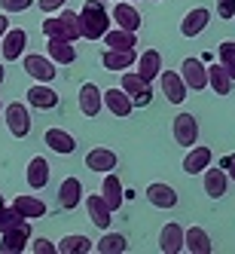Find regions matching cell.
<instances>
[{"mask_svg":"<svg viewBox=\"0 0 235 254\" xmlns=\"http://www.w3.org/2000/svg\"><path fill=\"white\" fill-rule=\"evenodd\" d=\"M49 175H52L49 159H46V156H34V159L28 162L25 181H28V187H31V190H43V187L49 184Z\"/></svg>","mask_w":235,"mask_h":254,"instance_id":"20","label":"cell"},{"mask_svg":"<svg viewBox=\"0 0 235 254\" xmlns=\"http://www.w3.org/2000/svg\"><path fill=\"white\" fill-rule=\"evenodd\" d=\"M104 46L107 49H135L138 46V34L135 31H122V28H107V34H104Z\"/></svg>","mask_w":235,"mask_h":254,"instance_id":"31","label":"cell"},{"mask_svg":"<svg viewBox=\"0 0 235 254\" xmlns=\"http://www.w3.org/2000/svg\"><path fill=\"white\" fill-rule=\"evenodd\" d=\"M223 166H226V178H229V181H235V153L223 159Z\"/></svg>","mask_w":235,"mask_h":254,"instance_id":"41","label":"cell"},{"mask_svg":"<svg viewBox=\"0 0 235 254\" xmlns=\"http://www.w3.org/2000/svg\"><path fill=\"white\" fill-rule=\"evenodd\" d=\"M171 135L174 141L180 144V147H192V144L198 141V120L192 114H177L174 117V126H171Z\"/></svg>","mask_w":235,"mask_h":254,"instance_id":"9","label":"cell"},{"mask_svg":"<svg viewBox=\"0 0 235 254\" xmlns=\"http://www.w3.org/2000/svg\"><path fill=\"white\" fill-rule=\"evenodd\" d=\"M156 80H159V86H162V95H165L171 104H184V101H187V92H189V89H187L184 80H180L177 70H159Z\"/></svg>","mask_w":235,"mask_h":254,"instance_id":"10","label":"cell"},{"mask_svg":"<svg viewBox=\"0 0 235 254\" xmlns=\"http://www.w3.org/2000/svg\"><path fill=\"white\" fill-rule=\"evenodd\" d=\"M77 15H80V31H83L86 40H101L107 34V28L113 25L110 12L104 9V0H86Z\"/></svg>","mask_w":235,"mask_h":254,"instance_id":"1","label":"cell"},{"mask_svg":"<svg viewBox=\"0 0 235 254\" xmlns=\"http://www.w3.org/2000/svg\"><path fill=\"white\" fill-rule=\"evenodd\" d=\"M22 221H25V217H22L19 211H15L12 205H3V208H0V233L9 230V227H19Z\"/></svg>","mask_w":235,"mask_h":254,"instance_id":"36","label":"cell"},{"mask_svg":"<svg viewBox=\"0 0 235 254\" xmlns=\"http://www.w3.org/2000/svg\"><path fill=\"white\" fill-rule=\"evenodd\" d=\"M101 104L110 111L113 117H119V120H125V117H132V111H135V104H132V98H129V92L119 86H113V89H107V92H101Z\"/></svg>","mask_w":235,"mask_h":254,"instance_id":"11","label":"cell"},{"mask_svg":"<svg viewBox=\"0 0 235 254\" xmlns=\"http://www.w3.org/2000/svg\"><path fill=\"white\" fill-rule=\"evenodd\" d=\"M211 159H214V153H211V147H202V144H192V147H187V156H184V172L187 175H202L208 166H211Z\"/></svg>","mask_w":235,"mask_h":254,"instance_id":"17","label":"cell"},{"mask_svg":"<svg viewBox=\"0 0 235 254\" xmlns=\"http://www.w3.org/2000/svg\"><path fill=\"white\" fill-rule=\"evenodd\" d=\"M0 111H3V104H0Z\"/></svg>","mask_w":235,"mask_h":254,"instance_id":"45","label":"cell"},{"mask_svg":"<svg viewBox=\"0 0 235 254\" xmlns=\"http://www.w3.org/2000/svg\"><path fill=\"white\" fill-rule=\"evenodd\" d=\"M55 248H58V254H89V251H92V239L83 236V233H70Z\"/></svg>","mask_w":235,"mask_h":254,"instance_id":"33","label":"cell"},{"mask_svg":"<svg viewBox=\"0 0 235 254\" xmlns=\"http://www.w3.org/2000/svg\"><path fill=\"white\" fill-rule=\"evenodd\" d=\"M0 114H3L6 129H9L12 138H28V132H31V111H28V104L12 101V104H6Z\"/></svg>","mask_w":235,"mask_h":254,"instance_id":"4","label":"cell"},{"mask_svg":"<svg viewBox=\"0 0 235 254\" xmlns=\"http://www.w3.org/2000/svg\"><path fill=\"white\" fill-rule=\"evenodd\" d=\"M3 80H6V67H3V62H0V86H3Z\"/></svg>","mask_w":235,"mask_h":254,"instance_id":"43","label":"cell"},{"mask_svg":"<svg viewBox=\"0 0 235 254\" xmlns=\"http://www.w3.org/2000/svg\"><path fill=\"white\" fill-rule=\"evenodd\" d=\"M6 28H9V19H6V12H0V37L6 34Z\"/></svg>","mask_w":235,"mask_h":254,"instance_id":"42","label":"cell"},{"mask_svg":"<svg viewBox=\"0 0 235 254\" xmlns=\"http://www.w3.org/2000/svg\"><path fill=\"white\" fill-rule=\"evenodd\" d=\"M43 144H46V147H49L52 153H61V156H67V153H74V150H77V138L70 135L67 129H58V126L46 129Z\"/></svg>","mask_w":235,"mask_h":254,"instance_id":"14","label":"cell"},{"mask_svg":"<svg viewBox=\"0 0 235 254\" xmlns=\"http://www.w3.org/2000/svg\"><path fill=\"white\" fill-rule=\"evenodd\" d=\"M98 254H122L125 248H129V242H125V236L122 233H110V230H104V236L92 245Z\"/></svg>","mask_w":235,"mask_h":254,"instance_id":"34","label":"cell"},{"mask_svg":"<svg viewBox=\"0 0 235 254\" xmlns=\"http://www.w3.org/2000/svg\"><path fill=\"white\" fill-rule=\"evenodd\" d=\"M58 202L67 211H74L83 202V181L80 178H64L61 181V184H58Z\"/></svg>","mask_w":235,"mask_h":254,"instance_id":"27","label":"cell"},{"mask_svg":"<svg viewBox=\"0 0 235 254\" xmlns=\"http://www.w3.org/2000/svg\"><path fill=\"white\" fill-rule=\"evenodd\" d=\"M101 199L110 205V211H119L122 208V202H125V187H122V181L116 178V172H104Z\"/></svg>","mask_w":235,"mask_h":254,"instance_id":"15","label":"cell"},{"mask_svg":"<svg viewBox=\"0 0 235 254\" xmlns=\"http://www.w3.org/2000/svg\"><path fill=\"white\" fill-rule=\"evenodd\" d=\"M3 205H6V202H3V193H0V208H3Z\"/></svg>","mask_w":235,"mask_h":254,"instance_id":"44","label":"cell"},{"mask_svg":"<svg viewBox=\"0 0 235 254\" xmlns=\"http://www.w3.org/2000/svg\"><path fill=\"white\" fill-rule=\"evenodd\" d=\"M119 166V156L110 150V147H95V150H89L86 153V169H92V172H116Z\"/></svg>","mask_w":235,"mask_h":254,"instance_id":"19","label":"cell"},{"mask_svg":"<svg viewBox=\"0 0 235 254\" xmlns=\"http://www.w3.org/2000/svg\"><path fill=\"white\" fill-rule=\"evenodd\" d=\"M28 104L37 111H52V107H58V92L49 83H34L28 89Z\"/></svg>","mask_w":235,"mask_h":254,"instance_id":"18","label":"cell"},{"mask_svg":"<svg viewBox=\"0 0 235 254\" xmlns=\"http://www.w3.org/2000/svg\"><path fill=\"white\" fill-rule=\"evenodd\" d=\"M180 80L187 83V89H192V92H202V89H208V67L202 64V59H195V56H189V59H184L180 62Z\"/></svg>","mask_w":235,"mask_h":254,"instance_id":"5","label":"cell"},{"mask_svg":"<svg viewBox=\"0 0 235 254\" xmlns=\"http://www.w3.org/2000/svg\"><path fill=\"white\" fill-rule=\"evenodd\" d=\"M135 59H138V49H104L101 52V64L104 70H110V74H122V70L135 67Z\"/></svg>","mask_w":235,"mask_h":254,"instance_id":"12","label":"cell"},{"mask_svg":"<svg viewBox=\"0 0 235 254\" xmlns=\"http://www.w3.org/2000/svg\"><path fill=\"white\" fill-rule=\"evenodd\" d=\"M110 22H116V28H122V31H135V34H138V31H141V25H143L141 12L135 9L132 0H122V3H116V6H113Z\"/></svg>","mask_w":235,"mask_h":254,"instance_id":"13","label":"cell"},{"mask_svg":"<svg viewBox=\"0 0 235 254\" xmlns=\"http://www.w3.org/2000/svg\"><path fill=\"white\" fill-rule=\"evenodd\" d=\"M122 89L129 92V98H132V104H135V107L150 104V98H153L150 83H147V80H141L132 67H129V70H122Z\"/></svg>","mask_w":235,"mask_h":254,"instance_id":"8","label":"cell"},{"mask_svg":"<svg viewBox=\"0 0 235 254\" xmlns=\"http://www.w3.org/2000/svg\"><path fill=\"white\" fill-rule=\"evenodd\" d=\"M43 37H58V40H70L77 43L83 37L80 31V15L77 12H58V15H49V19H43Z\"/></svg>","mask_w":235,"mask_h":254,"instance_id":"2","label":"cell"},{"mask_svg":"<svg viewBox=\"0 0 235 254\" xmlns=\"http://www.w3.org/2000/svg\"><path fill=\"white\" fill-rule=\"evenodd\" d=\"M143 196H147V202H150L153 208H162V211L177 205V190H174L171 184H162V181H153Z\"/></svg>","mask_w":235,"mask_h":254,"instance_id":"16","label":"cell"},{"mask_svg":"<svg viewBox=\"0 0 235 254\" xmlns=\"http://www.w3.org/2000/svg\"><path fill=\"white\" fill-rule=\"evenodd\" d=\"M28 248H31L34 254H58V248H55V245H52L49 239H34V242H31Z\"/></svg>","mask_w":235,"mask_h":254,"instance_id":"38","label":"cell"},{"mask_svg":"<svg viewBox=\"0 0 235 254\" xmlns=\"http://www.w3.org/2000/svg\"><path fill=\"white\" fill-rule=\"evenodd\" d=\"M217 15L220 19H235V0H217Z\"/></svg>","mask_w":235,"mask_h":254,"instance_id":"39","label":"cell"},{"mask_svg":"<svg viewBox=\"0 0 235 254\" xmlns=\"http://www.w3.org/2000/svg\"><path fill=\"white\" fill-rule=\"evenodd\" d=\"M31 242V224L22 221L19 227H9L0 233V254H22Z\"/></svg>","mask_w":235,"mask_h":254,"instance_id":"6","label":"cell"},{"mask_svg":"<svg viewBox=\"0 0 235 254\" xmlns=\"http://www.w3.org/2000/svg\"><path fill=\"white\" fill-rule=\"evenodd\" d=\"M202 187H205V193L211 196V199H223L226 196V187H229V178H226V172L223 169H205L202 172Z\"/></svg>","mask_w":235,"mask_h":254,"instance_id":"30","label":"cell"},{"mask_svg":"<svg viewBox=\"0 0 235 254\" xmlns=\"http://www.w3.org/2000/svg\"><path fill=\"white\" fill-rule=\"evenodd\" d=\"M80 111H83V117H89V120H95V117L104 111V104H101V89H98L95 83H83V86H80Z\"/></svg>","mask_w":235,"mask_h":254,"instance_id":"22","label":"cell"},{"mask_svg":"<svg viewBox=\"0 0 235 254\" xmlns=\"http://www.w3.org/2000/svg\"><path fill=\"white\" fill-rule=\"evenodd\" d=\"M132 3H135V0H132Z\"/></svg>","mask_w":235,"mask_h":254,"instance_id":"47","label":"cell"},{"mask_svg":"<svg viewBox=\"0 0 235 254\" xmlns=\"http://www.w3.org/2000/svg\"><path fill=\"white\" fill-rule=\"evenodd\" d=\"M25 46H28V31L6 28V34L0 37V56H3V62H19L25 56Z\"/></svg>","mask_w":235,"mask_h":254,"instance_id":"7","label":"cell"},{"mask_svg":"<svg viewBox=\"0 0 235 254\" xmlns=\"http://www.w3.org/2000/svg\"><path fill=\"white\" fill-rule=\"evenodd\" d=\"M34 3H37L43 12H58V9H64L67 0H34Z\"/></svg>","mask_w":235,"mask_h":254,"instance_id":"40","label":"cell"},{"mask_svg":"<svg viewBox=\"0 0 235 254\" xmlns=\"http://www.w3.org/2000/svg\"><path fill=\"white\" fill-rule=\"evenodd\" d=\"M22 67H25V74L34 77V83H52L58 77V64L52 62L49 56H37V52H31V56H22Z\"/></svg>","mask_w":235,"mask_h":254,"instance_id":"3","label":"cell"},{"mask_svg":"<svg viewBox=\"0 0 235 254\" xmlns=\"http://www.w3.org/2000/svg\"><path fill=\"white\" fill-rule=\"evenodd\" d=\"M135 74L141 77V80H147V83H153L156 77H159V70H162V56L156 49H147V52H141V56L135 59Z\"/></svg>","mask_w":235,"mask_h":254,"instance_id":"25","label":"cell"},{"mask_svg":"<svg viewBox=\"0 0 235 254\" xmlns=\"http://www.w3.org/2000/svg\"><path fill=\"white\" fill-rule=\"evenodd\" d=\"M46 56L55 64H74L77 62V49L70 40H58V37H46Z\"/></svg>","mask_w":235,"mask_h":254,"instance_id":"28","label":"cell"},{"mask_svg":"<svg viewBox=\"0 0 235 254\" xmlns=\"http://www.w3.org/2000/svg\"><path fill=\"white\" fill-rule=\"evenodd\" d=\"M232 83L235 80L226 74V67L220 62L208 67V89H214V95H229L232 92Z\"/></svg>","mask_w":235,"mask_h":254,"instance_id":"32","label":"cell"},{"mask_svg":"<svg viewBox=\"0 0 235 254\" xmlns=\"http://www.w3.org/2000/svg\"><path fill=\"white\" fill-rule=\"evenodd\" d=\"M184 251L189 254H211L214 251V242H211V236L205 227H189L184 230Z\"/></svg>","mask_w":235,"mask_h":254,"instance_id":"21","label":"cell"},{"mask_svg":"<svg viewBox=\"0 0 235 254\" xmlns=\"http://www.w3.org/2000/svg\"><path fill=\"white\" fill-rule=\"evenodd\" d=\"M34 6V0H0V12H28Z\"/></svg>","mask_w":235,"mask_h":254,"instance_id":"37","label":"cell"},{"mask_svg":"<svg viewBox=\"0 0 235 254\" xmlns=\"http://www.w3.org/2000/svg\"><path fill=\"white\" fill-rule=\"evenodd\" d=\"M217 52H220V64L226 67V74L235 80V40H223L217 46Z\"/></svg>","mask_w":235,"mask_h":254,"instance_id":"35","label":"cell"},{"mask_svg":"<svg viewBox=\"0 0 235 254\" xmlns=\"http://www.w3.org/2000/svg\"><path fill=\"white\" fill-rule=\"evenodd\" d=\"M159 251L162 254H180V251H184V227H180V224H165V227H162Z\"/></svg>","mask_w":235,"mask_h":254,"instance_id":"29","label":"cell"},{"mask_svg":"<svg viewBox=\"0 0 235 254\" xmlns=\"http://www.w3.org/2000/svg\"><path fill=\"white\" fill-rule=\"evenodd\" d=\"M208 22H211V9L195 6V9H189L184 15V22H180V34H184V37H198V34L208 28Z\"/></svg>","mask_w":235,"mask_h":254,"instance_id":"23","label":"cell"},{"mask_svg":"<svg viewBox=\"0 0 235 254\" xmlns=\"http://www.w3.org/2000/svg\"><path fill=\"white\" fill-rule=\"evenodd\" d=\"M12 208L19 211L25 221H37V217H46V202L37 196H31V193H22V196H15L12 199Z\"/></svg>","mask_w":235,"mask_h":254,"instance_id":"26","label":"cell"},{"mask_svg":"<svg viewBox=\"0 0 235 254\" xmlns=\"http://www.w3.org/2000/svg\"><path fill=\"white\" fill-rule=\"evenodd\" d=\"M104 3H107V0H104Z\"/></svg>","mask_w":235,"mask_h":254,"instance_id":"46","label":"cell"},{"mask_svg":"<svg viewBox=\"0 0 235 254\" xmlns=\"http://www.w3.org/2000/svg\"><path fill=\"white\" fill-rule=\"evenodd\" d=\"M86 208H89V221H92L98 230H110V221H113V211H110V205L101 199V193H95V196H89L86 199Z\"/></svg>","mask_w":235,"mask_h":254,"instance_id":"24","label":"cell"}]
</instances>
